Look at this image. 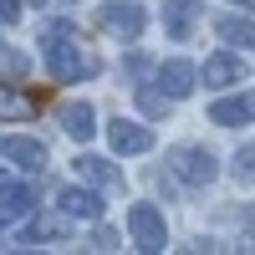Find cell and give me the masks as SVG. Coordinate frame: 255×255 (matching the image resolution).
I'll return each instance as SVG.
<instances>
[{
    "mask_svg": "<svg viewBox=\"0 0 255 255\" xmlns=\"http://www.w3.org/2000/svg\"><path fill=\"white\" fill-rule=\"evenodd\" d=\"M215 118L220 128H240V123H250V97H230V102H215Z\"/></svg>",
    "mask_w": 255,
    "mask_h": 255,
    "instance_id": "obj_11",
    "label": "cell"
},
{
    "mask_svg": "<svg viewBox=\"0 0 255 255\" xmlns=\"http://www.w3.org/2000/svg\"><path fill=\"white\" fill-rule=\"evenodd\" d=\"M102 26H108V31H123V36H138V31H143V10L133 5V0L108 5V10H102Z\"/></svg>",
    "mask_w": 255,
    "mask_h": 255,
    "instance_id": "obj_7",
    "label": "cell"
},
{
    "mask_svg": "<svg viewBox=\"0 0 255 255\" xmlns=\"http://www.w3.org/2000/svg\"><path fill=\"white\" fill-rule=\"evenodd\" d=\"M61 128H67L72 138H82V143H87V138L97 133V123H92V108H87V102H72V108H61Z\"/></svg>",
    "mask_w": 255,
    "mask_h": 255,
    "instance_id": "obj_9",
    "label": "cell"
},
{
    "mask_svg": "<svg viewBox=\"0 0 255 255\" xmlns=\"http://www.w3.org/2000/svg\"><path fill=\"white\" fill-rule=\"evenodd\" d=\"M220 36L230 46H250V20H220Z\"/></svg>",
    "mask_w": 255,
    "mask_h": 255,
    "instance_id": "obj_13",
    "label": "cell"
},
{
    "mask_svg": "<svg viewBox=\"0 0 255 255\" xmlns=\"http://www.w3.org/2000/svg\"><path fill=\"white\" fill-rule=\"evenodd\" d=\"M158 82H163V97H189L194 92V67H189V61H163Z\"/></svg>",
    "mask_w": 255,
    "mask_h": 255,
    "instance_id": "obj_5",
    "label": "cell"
},
{
    "mask_svg": "<svg viewBox=\"0 0 255 255\" xmlns=\"http://www.w3.org/2000/svg\"><path fill=\"white\" fill-rule=\"evenodd\" d=\"M138 102H143V113H148V118H158V113L168 108V102H163V92H143Z\"/></svg>",
    "mask_w": 255,
    "mask_h": 255,
    "instance_id": "obj_14",
    "label": "cell"
},
{
    "mask_svg": "<svg viewBox=\"0 0 255 255\" xmlns=\"http://www.w3.org/2000/svg\"><path fill=\"white\" fill-rule=\"evenodd\" d=\"M128 230H133V240L143 250H163V240H168L163 215H158L153 204H133V209H128Z\"/></svg>",
    "mask_w": 255,
    "mask_h": 255,
    "instance_id": "obj_2",
    "label": "cell"
},
{
    "mask_svg": "<svg viewBox=\"0 0 255 255\" xmlns=\"http://www.w3.org/2000/svg\"><path fill=\"white\" fill-rule=\"evenodd\" d=\"M113 148L118 153H148V148H153V133H148V128H138V123H113Z\"/></svg>",
    "mask_w": 255,
    "mask_h": 255,
    "instance_id": "obj_6",
    "label": "cell"
},
{
    "mask_svg": "<svg viewBox=\"0 0 255 255\" xmlns=\"http://www.w3.org/2000/svg\"><path fill=\"white\" fill-rule=\"evenodd\" d=\"M61 209L77 215V220H102V199L92 189H67V194H61Z\"/></svg>",
    "mask_w": 255,
    "mask_h": 255,
    "instance_id": "obj_8",
    "label": "cell"
},
{
    "mask_svg": "<svg viewBox=\"0 0 255 255\" xmlns=\"http://www.w3.org/2000/svg\"><path fill=\"white\" fill-rule=\"evenodd\" d=\"M235 5H250V0H235Z\"/></svg>",
    "mask_w": 255,
    "mask_h": 255,
    "instance_id": "obj_17",
    "label": "cell"
},
{
    "mask_svg": "<svg viewBox=\"0 0 255 255\" xmlns=\"http://www.w3.org/2000/svg\"><path fill=\"white\" fill-rule=\"evenodd\" d=\"M235 77H240L235 56H209V61H204V82H209V87H230Z\"/></svg>",
    "mask_w": 255,
    "mask_h": 255,
    "instance_id": "obj_12",
    "label": "cell"
},
{
    "mask_svg": "<svg viewBox=\"0 0 255 255\" xmlns=\"http://www.w3.org/2000/svg\"><path fill=\"white\" fill-rule=\"evenodd\" d=\"M15 15H20V0H0V26H10Z\"/></svg>",
    "mask_w": 255,
    "mask_h": 255,
    "instance_id": "obj_16",
    "label": "cell"
},
{
    "mask_svg": "<svg viewBox=\"0 0 255 255\" xmlns=\"http://www.w3.org/2000/svg\"><path fill=\"white\" fill-rule=\"evenodd\" d=\"M31 235H36V240H41V235H51V240H56V235H61V220H46V215H41V220L31 225Z\"/></svg>",
    "mask_w": 255,
    "mask_h": 255,
    "instance_id": "obj_15",
    "label": "cell"
},
{
    "mask_svg": "<svg viewBox=\"0 0 255 255\" xmlns=\"http://www.w3.org/2000/svg\"><path fill=\"white\" fill-rule=\"evenodd\" d=\"M77 174H82V179H92V184H108V189H118V184H123V174H118L108 158H97V153L77 158Z\"/></svg>",
    "mask_w": 255,
    "mask_h": 255,
    "instance_id": "obj_10",
    "label": "cell"
},
{
    "mask_svg": "<svg viewBox=\"0 0 255 255\" xmlns=\"http://www.w3.org/2000/svg\"><path fill=\"white\" fill-rule=\"evenodd\" d=\"M97 72V56L72 46V41H51V77L56 82H77V77H92Z\"/></svg>",
    "mask_w": 255,
    "mask_h": 255,
    "instance_id": "obj_1",
    "label": "cell"
},
{
    "mask_svg": "<svg viewBox=\"0 0 255 255\" xmlns=\"http://www.w3.org/2000/svg\"><path fill=\"white\" fill-rule=\"evenodd\" d=\"M174 174L189 179V184H209L215 179V158H209L204 148H179L174 153Z\"/></svg>",
    "mask_w": 255,
    "mask_h": 255,
    "instance_id": "obj_3",
    "label": "cell"
},
{
    "mask_svg": "<svg viewBox=\"0 0 255 255\" xmlns=\"http://www.w3.org/2000/svg\"><path fill=\"white\" fill-rule=\"evenodd\" d=\"M0 158H10L20 168H41L46 163V143H36V138H0Z\"/></svg>",
    "mask_w": 255,
    "mask_h": 255,
    "instance_id": "obj_4",
    "label": "cell"
}]
</instances>
